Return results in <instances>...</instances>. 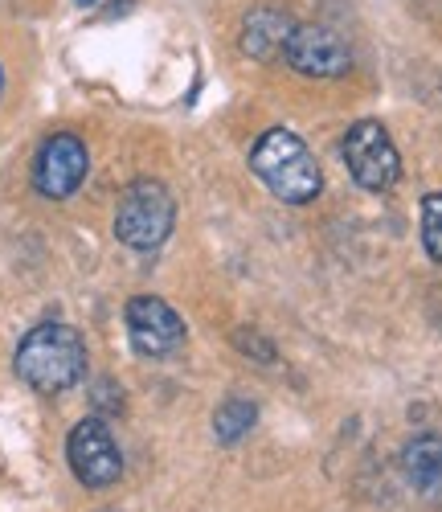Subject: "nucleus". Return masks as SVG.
Masks as SVG:
<instances>
[{
  "label": "nucleus",
  "instance_id": "f257e3e1",
  "mask_svg": "<svg viewBox=\"0 0 442 512\" xmlns=\"http://www.w3.org/2000/svg\"><path fill=\"white\" fill-rule=\"evenodd\" d=\"M17 377L37 394H66L86 377V340L62 320H46L25 332L13 357Z\"/></svg>",
  "mask_w": 442,
  "mask_h": 512
},
{
  "label": "nucleus",
  "instance_id": "f03ea898",
  "mask_svg": "<svg viewBox=\"0 0 442 512\" xmlns=\"http://www.w3.org/2000/svg\"><path fill=\"white\" fill-rule=\"evenodd\" d=\"M250 173L283 205H307L324 189L312 148H307L291 127H271V132L258 136V144L250 148Z\"/></svg>",
  "mask_w": 442,
  "mask_h": 512
},
{
  "label": "nucleus",
  "instance_id": "7ed1b4c3",
  "mask_svg": "<svg viewBox=\"0 0 442 512\" xmlns=\"http://www.w3.org/2000/svg\"><path fill=\"white\" fill-rule=\"evenodd\" d=\"M176 226V201L160 181H131L115 209V238L131 250H156Z\"/></svg>",
  "mask_w": 442,
  "mask_h": 512
},
{
  "label": "nucleus",
  "instance_id": "20e7f679",
  "mask_svg": "<svg viewBox=\"0 0 442 512\" xmlns=\"http://www.w3.org/2000/svg\"><path fill=\"white\" fill-rule=\"evenodd\" d=\"M340 152H344L352 181H357L361 189H369V193H385V189H393L397 181H402V156H397L389 132L377 119L352 123L344 132Z\"/></svg>",
  "mask_w": 442,
  "mask_h": 512
},
{
  "label": "nucleus",
  "instance_id": "39448f33",
  "mask_svg": "<svg viewBox=\"0 0 442 512\" xmlns=\"http://www.w3.org/2000/svg\"><path fill=\"white\" fill-rule=\"evenodd\" d=\"M66 459L78 484L86 488H111L123 476V451L103 418H82L70 439H66Z\"/></svg>",
  "mask_w": 442,
  "mask_h": 512
},
{
  "label": "nucleus",
  "instance_id": "423d86ee",
  "mask_svg": "<svg viewBox=\"0 0 442 512\" xmlns=\"http://www.w3.org/2000/svg\"><path fill=\"white\" fill-rule=\"evenodd\" d=\"M86 168H91V156H86V144L74 132H54L46 144L37 148L33 160V185L41 197L50 201H66L78 193V185L86 181Z\"/></svg>",
  "mask_w": 442,
  "mask_h": 512
},
{
  "label": "nucleus",
  "instance_id": "0eeeda50",
  "mask_svg": "<svg viewBox=\"0 0 442 512\" xmlns=\"http://www.w3.org/2000/svg\"><path fill=\"white\" fill-rule=\"evenodd\" d=\"M127 336H131V349L140 357H172L176 349L185 345V320L176 316L172 304H164L160 295H136L127 304Z\"/></svg>",
  "mask_w": 442,
  "mask_h": 512
},
{
  "label": "nucleus",
  "instance_id": "6e6552de",
  "mask_svg": "<svg viewBox=\"0 0 442 512\" xmlns=\"http://www.w3.org/2000/svg\"><path fill=\"white\" fill-rule=\"evenodd\" d=\"M283 62L303 78H344L352 70V50L324 25H295Z\"/></svg>",
  "mask_w": 442,
  "mask_h": 512
},
{
  "label": "nucleus",
  "instance_id": "1a4fd4ad",
  "mask_svg": "<svg viewBox=\"0 0 442 512\" xmlns=\"http://www.w3.org/2000/svg\"><path fill=\"white\" fill-rule=\"evenodd\" d=\"M291 33H295V21H291L287 13L254 9V13L242 21V50H246L254 62H283Z\"/></svg>",
  "mask_w": 442,
  "mask_h": 512
},
{
  "label": "nucleus",
  "instance_id": "9d476101",
  "mask_svg": "<svg viewBox=\"0 0 442 512\" xmlns=\"http://www.w3.org/2000/svg\"><path fill=\"white\" fill-rule=\"evenodd\" d=\"M402 467L410 484L418 488L422 500L430 504H442V439L438 435H418L406 443L402 451Z\"/></svg>",
  "mask_w": 442,
  "mask_h": 512
},
{
  "label": "nucleus",
  "instance_id": "9b49d317",
  "mask_svg": "<svg viewBox=\"0 0 442 512\" xmlns=\"http://www.w3.org/2000/svg\"><path fill=\"white\" fill-rule=\"evenodd\" d=\"M254 418H258L254 402H246V398H226V402L217 406V414H213V435H217V443H238L242 435H250Z\"/></svg>",
  "mask_w": 442,
  "mask_h": 512
},
{
  "label": "nucleus",
  "instance_id": "f8f14e48",
  "mask_svg": "<svg viewBox=\"0 0 442 512\" xmlns=\"http://www.w3.org/2000/svg\"><path fill=\"white\" fill-rule=\"evenodd\" d=\"M422 246L434 263H442V193L422 197Z\"/></svg>",
  "mask_w": 442,
  "mask_h": 512
},
{
  "label": "nucleus",
  "instance_id": "ddd939ff",
  "mask_svg": "<svg viewBox=\"0 0 442 512\" xmlns=\"http://www.w3.org/2000/svg\"><path fill=\"white\" fill-rule=\"evenodd\" d=\"M238 349H246V353L254 349V353L262 357V365H271V361H275V349H271L262 336H254V332H250V336H246V332H238Z\"/></svg>",
  "mask_w": 442,
  "mask_h": 512
},
{
  "label": "nucleus",
  "instance_id": "4468645a",
  "mask_svg": "<svg viewBox=\"0 0 442 512\" xmlns=\"http://www.w3.org/2000/svg\"><path fill=\"white\" fill-rule=\"evenodd\" d=\"M0 91H5V70H0Z\"/></svg>",
  "mask_w": 442,
  "mask_h": 512
},
{
  "label": "nucleus",
  "instance_id": "2eb2a0df",
  "mask_svg": "<svg viewBox=\"0 0 442 512\" xmlns=\"http://www.w3.org/2000/svg\"><path fill=\"white\" fill-rule=\"evenodd\" d=\"M78 5H95V0H78Z\"/></svg>",
  "mask_w": 442,
  "mask_h": 512
}]
</instances>
